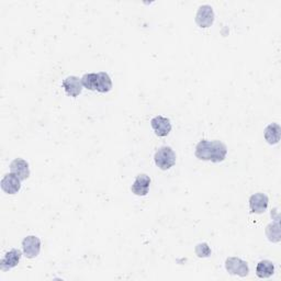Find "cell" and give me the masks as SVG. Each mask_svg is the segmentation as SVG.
Masks as SVG:
<instances>
[{"label": "cell", "instance_id": "obj_1", "mask_svg": "<svg viewBox=\"0 0 281 281\" xmlns=\"http://www.w3.org/2000/svg\"><path fill=\"white\" fill-rule=\"evenodd\" d=\"M196 157L201 160L221 163L228 154V147L221 140L202 139L196 146Z\"/></svg>", "mask_w": 281, "mask_h": 281}, {"label": "cell", "instance_id": "obj_2", "mask_svg": "<svg viewBox=\"0 0 281 281\" xmlns=\"http://www.w3.org/2000/svg\"><path fill=\"white\" fill-rule=\"evenodd\" d=\"M154 160L158 168L162 170H167L175 165L176 154L171 147L163 146L155 153Z\"/></svg>", "mask_w": 281, "mask_h": 281}, {"label": "cell", "instance_id": "obj_3", "mask_svg": "<svg viewBox=\"0 0 281 281\" xmlns=\"http://www.w3.org/2000/svg\"><path fill=\"white\" fill-rule=\"evenodd\" d=\"M225 268L229 271V274L239 277H246L249 274L247 263L238 257H229L225 262Z\"/></svg>", "mask_w": 281, "mask_h": 281}, {"label": "cell", "instance_id": "obj_4", "mask_svg": "<svg viewBox=\"0 0 281 281\" xmlns=\"http://www.w3.org/2000/svg\"><path fill=\"white\" fill-rule=\"evenodd\" d=\"M22 248L27 258H35L41 251V240L34 235L27 236L22 240Z\"/></svg>", "mask_w": 281, "mask_h": 281}, {"label": "cell", "instance_id": "obj_5", "mask_svg": "<svg viewBox=\"0 0 281 281\" xmlns=\"http://www.w3.org/2000/svg\"><path fill=\"white\" fill-rule=\"evenodd\" d=\"M196 22L200 28H209L214 22V11L209 5L201 6L196 14Z\"/></svg>", "mask_w": 281, "mask_h": 281}, {"label": "cell", "instance_id": "obj_6", "mask_svg": "<svg viewBox=\"0 0 281 281\" xmlns=\"http://www.w3.org/2000/svg\"><path fill=\"white\" fill-rule=\"evenodd\" d=\"M268 197L265 193L258 192L255 193L249 198V208H251V212L256 214H262L268 208Z\"/></svg>", "mask_w": 281, "mask_h": 281}, {"label": "cell", "instance_id": "obj_7", "mask_svg": "<svg viewBox=\"0 0 281 281\" xmlns=\"http://www.w3.org/2000/svg\"><path fill=\"white\" fill-rule=\"evenodd\" d=\"M151 126L153 130L155 131L156 135H158L160 137L167 136L169 134V132L171 131V123L170 120L167 118H164L162 115L155 116L151 120Z\"/></svg>", "mask_w": 281, "mask_h": 281}, {"label": "cell", "instance_id": "obj_8", "mask_svg": "<svg viewBox=\"0 0 281 281\" xmlns=\"http://www.w3.org/2000/svg\"><path fill=\"white\" fill-rule=\"evenodd\" d=\"M83 84L82 78L76 76H69L63 82V88L65 89V92L70 97H78L83 91Z\"/></svg>", "mask_w": 281, "mask_h": 281}, {"label": "cell", "instance_id": "obj_9", "mask_svg": "<svg viewBox=\"0 0 281 281\" xmlns=\"http://www.w3.org/2000/svg\"><path fill=\"white\" fill-rule=\"evenodd\" d=\"M150 185H151V178L145 174H140L136 177L134 184L132 185L131 190L135 194V196L144 197L148 193Z\"/></svg>", "mask_w": 281, "mask_h": 281}, {"label": "cell", "instance_id": "obj_10", "mask_svg": "<svg viewBox=\"0 0 281 281\" xmlns=\"http://www.w3.org/2000/svg\"><path fill=\"white\" fill-rule=\"evenodd\" d=\"M2 189L8 194H15L21 189L20 178L14 174H7L2 180Z\"/></svg>", "mask_w": 281, "mask_h": 281}, {"label": "cell", "instance_id": "obj_11", "mask_svg": "<svg viewBox=\"0 0 281 281\" xmlns=\"http://www.w3.org/2000/svg\"><path fill=\"white\" fill-rule=\"evenodd\" d=\"M21 256L22 254L19 249H11L3 257L2 262H0V269L3 271H8L14 268L19 264Z\"/></svg>", "mask_w": 281, "mask_h": 281}, {"label": "cell", "instance_id": "obj_12", "mask_svg": "<svg viewBox=\"0 0 281 281\" xmlns=\"http://www.w3.org/2000/svg\"><path fill=\"white\" fill-rule=\"evenodd\" d=\"M10 170L11 173L14 174L17 177L20 178V180H26V179L29 178L30 176V168H29V164L21 158H17L12 160L10 164Z\"/></svg>", "mask_w": 281, "mask_h": 281}, {"label": "cell", "instance_id": "obj_13", "mask_svg": "<svg viewBox=\"0 0 281 281\" xmlns=\"http://www.w3.org/2000/svg\"><path fill=\"white\" fill-rule=\"evenodd\" d=\"M280 133H281V128L278 123H271L269 126L265 129V139L267 140V143L270 145L278 144L280 140Z\"/></svg>", "mask_w": 281, "mask_h": 281}, {"label": "cell", "instance_id": "obj_14", "mask_svg": "<svg viewBox=\"0 0 281 281\" xmlns=\"http://www.w3.org/2000/svg\"><path fill=\"white\" fill-rule=\"evenodd\" d=\"M275 272V266L270 260H262L256 267V275L262 279L271 277Z\"/></svg>", "mask_w": 281, "mask_h": 281}, {"label": "cell", "instance_id": "obj_15", "mask_svg": "<svg viewBox=\"0 0 281 281\" xmlns=\"http://www.w3.org/2000/svg\"><path fill=\"white\" fill-rule=\"evenodd\" d=\"M112 89L111 78L107 73L101 72L98 73V82H97V91L99 92H109Z\"/></svg>", "mask_w": 281, "mask_h": 281}, {"label": "cell", "instance_id": "obj_16", "mask_svg": "<svg viewBox=\"0 0 281 281\" xmlns=\"http://www.w3.org/2000/svg\"><path fill=\"white\" fill-rule=\"evenodd\" d=\"M266 235L268 239L272 243H279L280 242V228L279 221L277 220L276 223H270L266 228Z\"/></svg>", "mask_w": 281, "mask_h": 281}, {"label": "cell", "instance_id": "obj_17", "mask_svg": "<svg viewBox=\"0 0 281 281\" xmlns=\"http://www.w3.org/2000/svg\"><path fill=\"white\" fill-rule=\"evenodd\" d=\"M97 82H98V74H95V73L85 74L82 77V84L84 87L88 90H97Z\"/></svg>", "mask_w": 281, "mask_h": 281}, {"label": "cell", "instance_id": "obj_18", "mask_svg": "<svg viewBox=\"0 0 281 281\" xmlns=\"http://www.w3.org/2000/svg\"><path fill=\"white\" fill-rule=\"evenodd\" d=\"M196 254L200 258H206L211 255V248L207 243H200L196 247Z\"/></svg>", "mask_w": 281, "mask_h": 281}]
</instances>
